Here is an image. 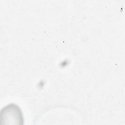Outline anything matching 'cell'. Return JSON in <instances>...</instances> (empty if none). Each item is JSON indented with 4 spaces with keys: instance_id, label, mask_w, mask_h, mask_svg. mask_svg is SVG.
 <instances>
[{
    "instance_id": "6da1fadb",
    "label": "cell",
    "mask_w": 125,
    "mask_h": 125,
    "mask_svg": "<svg viewBox=\"0 0 125 125\" xmlns=\"http://www.w3.org/2000/svg\"><path fill=\"white\" fill-rule=\"evenodd\" d=\"M1 121H22V116L20 107L16 104H10L2 109Z\"/></svg>"
}]
</instances>
